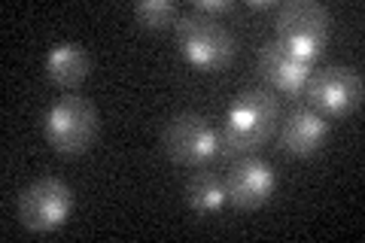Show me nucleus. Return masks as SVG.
<instances>
[{
  "instance_id": "f257e3e1",
  "label": "nucleus",
  "mask_w": 365,
  "mask_h": 243,
  "mask_svg": "<svg viewBox=\"0 0 365 243\" xmlns=\"http://www.w3.org/2000/svg\"><path fill=\"white\" fill-rule=\"evenodd\" d=\"M280 122V103L265 88H244L225 110L220 131V149L225 158L253 155L259 146L271 140Z\"/></svg>"
},
{
  "instance_id": "f03ea898",
  "label": "nucleus",
  "mask_w": 365,
  "mask_h": 243,
  "mask_svg": "<svg viewBox=\"0 0 365 243\" xmlns=\"http://www.w3.org/2000/svg\"><path fill=\"white\" fill-rule=\"evenodd\" d=\"M174 37L180 46V55L186 58L192 67L204 73L225 71L237 55V40L220 19L201 16V13H182L174 21Z\"/></svg>"
},
{
  "instance_id": "7ed1b4c3",
  "label": "nucleus",
  "mask_w": 365,
  "mask_h": 243,
  "mask_svg": "<svg viewBox=\"0 0 365 243\" xmlns=\"http://www.w3.org/2000/svg\"><path fill=\"white\" fill-rule=\"evenodd\" d=\"M329 33H332V19L317 0H289V4H280L274 16V40L307 64L323 55Z\"/></svg>"
},
{
  "instance_id": "20e7f679",
  "label": "nucleus",
  "mask_w": 365,
  "mask_h": 243,
  "mask_svg": "<svg viewBox=\"0 0 365 243\" xmlns=\"http://www.w3.org/2000/svg\"><path fill=\"white\" fill-rule=\"evenodd\" d=\"M162 146L168 158L180 167H207L213 158L222 155L220 149V131L204 119L201 113H177L174 119L165 122L162 128Z\"/></svg>"
},
{
  "instance_id": "39448f33",
  "label": "nucleus",
  "mask_w": 365,
  "mask_h": 243,
  "mask_svg": "<svg viewBox=\"0 0 365 243\" xmlns=\"http://www.w3.org/2000/svg\"><path fill=\"white\" fill-rule=\"evenodd\" d=\"M98 110L91 107V100L83 95H64L49 107L43 119V134L52 149H58L64 155H76L95 143L98 137Z\"/></svg>"
},
{
  "instance_id": "423d86ee",
  "label": "nucleus",
  "mask_w": 365,
  "mask_h": 243,
  "mask_svg": "<svg viewBox=\"0 0 365 243\" xmlns=\"http://www.w3.org/2000/svg\"><path fill=\"white\" fill-rule=\"evenodd\" d=\"M16 213L28 231H55L73 213V189L58 177H37L19 192Z\"/></svg>"
},
{
  "instance_id": "0eeeda50",
  "label": "nucleus",
  "mask_w": 365,
  "mask_h": 243,
  "mask_svg": "<svg viewBox=\"0 0 365 243\" xmlns=\"http://www.w3.org/2000/svg\"><path fill=\"white\" fill-rule=\"evenodd\" d=\"M307 107L317 110L326 119H344L356 113L362 103V76L353 67L329 64L323 71H314L304 86Z\"/></svg>"
},
{
  "instance_id": "6e6552de",
  "label": "nucleus",
  "mask_w": 365,
  "mask_h": 243,
  "mask_svg": "<svg viewBox=\"0 0 365 243\" xmlns=\"http://www.w3.org/2000/svg\"><path fill=\"white\" fill-rule=\"evenodd\" d=\"M228 186V201L241 210H256V207L268 204L274 189H277V173L268 165L265 158L253 155H241L235 158L232 170L225 177Z\"/></svg>"
},
{
  "instance_id": "1a4fd4ad",
  "label": "nucleus",
  "mask_w": 365,
  "mask_h": 243,
  "mask_svg": "<svg viewBox=\"0 0 365 243\" xmlns=\"http://www.w3.org/2000/svg\"><path fill=\"white\" fill-rule=\"evenodd\" d=\"M259 73L274 91L299 98V95H304V86L314 71L307 61H302V58H295L292 52L283 49L277 40H268L259 49Z\"/></svg>"
},
{
  "instance_id": "9d476101",
  "label": "nucleus",
  "mask_w": 365,
  "mask_h": 243,
  "mask_svg": "<svg viewBox=\"0 0 365 243\" xmlns=\"http://www.w3.org/2000/svg\"><path fill=\"white\" fill-rule=\"evenodd\" d=\"M326 140H329V119L311 107L292 110L280 125V146L289 155H299V158L314 155Z\"/></svg>"
},
{
  "instance_id": "9b49d317",
  "label": "nucleus",
  "mask_w": 365,
  "mask_h": 243,
  "mask_svg": "<svg viewBox=\"0 0 365 243\" xmlns=\"http://www.w3.org/2000/svg\"><path fill=\"white\" fill-rule=\"evenodd\" d=\"M43 67H46V76H49L52 86H58V88H76L88 76V71H91V58H88V52L79 43L61 40V43L49 46Z\"/></svg>"
},
{
  "instance_id": "f8f14e48",
  "label": "nucleus",
  "mask_w": 365,
  "mask_h": 243,
  "mask_svg": "<svg viewBox=\"0 0 365 243\" xmlns=\"http://www.w3.org/2000/svg\"><path fill=\"white\" fill-rule=\"evenodd\" d=\"M186 201L198 216H216L225 210L228 204V186L225 177L213 170H198L186 186Z\"/></svg>"
},
{
  "instance_id": "ddd939ff",
  "label": "nucleus",
  "mask_w": 365,
  "mask_h": 243,
  "mask_svg": "<svg viewBox=\"0 0 365 243\" xmlns=\"http://www.w3.org/2000/svg\"><path fill=\"white\" fill-rule=\"evenodd\" d=\"M177 16H180V9L170 0H140V4H134L137 25L146 31H162L168 25H174Z\"/></svg>"
},
{
  "instance_id": "4468645a",
  "label": "nucleus",
  "mask_w": 365,
  "mask_h": 243,
  "mask_svg": "<svg viewBox=\"0 0 365 243\" xmlns=\"http://www.w3.org/2000/svg\"><path fill=\"white\" fill-rule=\"evenodd\" d=\"M192 9L201 16H210V19H222V16H232L237 9V4L235 0H195Z\"/></svg>"
},
{
  "instance_id": "2eb2a0df",
  "label": "nucleus",
  "mask_w": 365,
  "mask_h": 243,
  "mask_svg": "<svg viewBox=\"0 0 365 243\" xmlns=\"http://www.w3.org/2000/svg\"><path fill=\"white\" fill-rule=\"evenodd\" d=\"M247 9H253V13H277L280 4L277 0H247Z\"/></svg>"
}]
</instances>
